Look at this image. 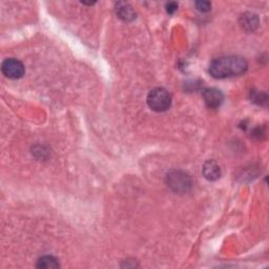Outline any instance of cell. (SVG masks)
I'll list each match as a JSON object with an SVG mask.
<instances>
[{"instance_id": "6", "label": "cell", "mask_w": 269, "mask_h": 269, "mask_svg": "<svg viewBox=\"0 0 269 269\" xmlns=\"http://www.w3.org/2000/svg\"><path fill=\"white\" fill-rule=\"evenodd\" d=\"M203 174L206 179H209L210 181L217 180L221 176L220 166L217 164V162H214V161H209V162H206L204 164Z\"/></svg>"}, {"instance_id": "5", "label": "cell", "mask_w": 269, "mask_h": 269, "mask_svg": "<svg viewBox=\"0 0 269 269\" xmlns=\"http://www.w3.org/2000/svg\"><path fill=\"white\" fill-rule=\"evenodd\" d=\"M203 98L206 105L210 109H218V107L223 103L224 96L222 91L217 89H207L204 90Z\"/></svg>"}, {"instance_id": "3", "label": "cell", "mask_w": 269, "mask_h": 269, "mask_svg": "<svg viewBox=\"0 0 269 269\" xmlns=\"http://www.w3.org/2000/svg\"><path fill=\"white\" fill-rule=\"evenodd\" d=\"M1 71L7 78L19 79L25 75V65L22 64L21 61L15 58H10L3 61Z\"/></svg>"}, {"instance_id": "7", "label": "cell", "mask_w": 269, "mask_h": 269, "mask_svg": "<svg viewBox=\"0 0 269 269\" xmlns=\"http://www.w3.org/2000/svg\"><path fill=\"white\" fill-rule=\"evenodd\" d=\"M117 14L120 16L121 19L123 20H126V21H129V20H133L135 19L136 17V14L133 10V7L126 4V3H119L118 6H117Z\"/></svg>"}, {"instance_id": "2", "label": "cell", "mask_w": 269, "mask_h": 269, "mask_svg": "<svg viewBox=\"0 0 269 269\" xmlns=\"http://www.w3.org/2000/svg\"><path fill=\"white\" fill-rule=\"evenodd\" d=\"M148 104L152 111L164 112L170 109L172 104V96L165 89L156 88L149 91L148 96Z\"/></svg>"}, {"instance_id": "10", "label": "cell", "mask_w": 269, "mask_h": 269, "mask_svg": "<svg viewBox=\"0 0 269 269\" xmlns=\"http://www.w3.org/2000/svg\"><path fill=\"white\" fill-rule=\"evenodd\" d=\"M166 7H167V12L170 14H173L177 11V9H178V4H177L176 2H170L166 5Z\"/></svg>"}, {"instance_id": "8", "label": "cell", "mask_w": 269, "mask_h": 269, "mask_svg": "<svg viewBox=\"0 0 269 269\" xmlns=\"http://www.w3.org/2000/svg\"><path fill=\"white\" fill-rule=\"evenodd\" d=\"M37 267L47 268V269H49V268H57V267H59V264H58L57 260L55 258L48 256V257H43L39 261H38Z\"/></svg>"}, {"instance_id": "4", "label": "cell", "mask_w": 269, "mask_h": 269, "mask_svg": "<svg viewBox=\"0 0 269 269\" xmlns=\"http://www.w3.org/2000/svg\"><path fill=\"white\" fill-rule=\"evenodd\" d=\"M168 185L176 191H186L190 187L189 177L182 172H173L167 176Z\"/></svg>"}, {"instance_id": "1", "label": "cell", "mask_w": 269, "mask_h": 269, "mask_svg": "<svg viewBox=\"0 0 269 269\" xmlns=\"http://www.w3.org/2000/svg\"><path fill=\"white\" fill-rule=\"evenodd\" d=\"M247 70L246 60L239 56H227L214 59L209 65V73L217 79L239 76Z\"/></svg>"}, {"instance_id": "9", "label": "cell", "mask_w": 269, "mask_h": 269, "mask_svg": "<svg viewBox=\"0 0 269 269\" xmlns=\"http://www.w3.org/2000/svg\"><path fill=\"white\" fill-rule=\"evenodd\" d=\"M196 6L199 11L209 12L211 9V3L209 1H198L196 2Z\"/></svg>"}]
</instances>
